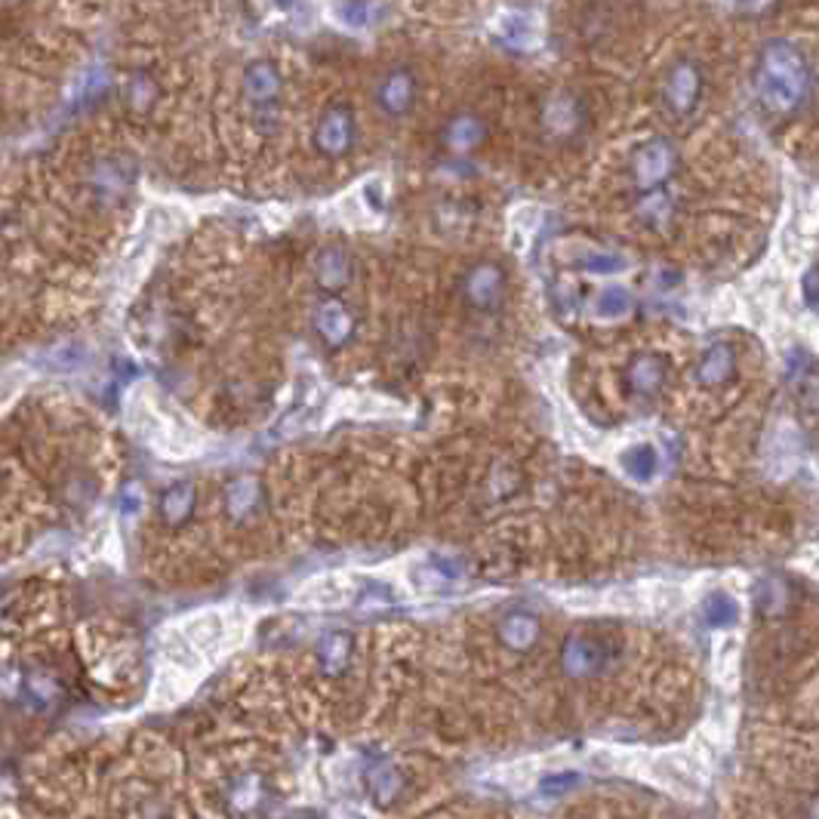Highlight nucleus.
Wrapping results in <instances>:
<instances>
[{"label":"nucleus","instance_id":"nucleus-1","mask_svg":"<svg viewBox=\"0 0 819 819\" xmlns=\"http://www.w3.org/2000/svg\"><path fill=\"white\" fill-rule=\"evenodd\" d=\"M754 87H758V96L770 111H777V115L798 111L810 93V68H807L801 50H795L786 40L764 47L758 71H754Z\"/></svg>","mask_w":819,"mask_h":819},{"label":"nucleus","instance_id":"nucleus-2","mask_svg":"<svg viewBox=\"0 0 819 819\" xmlns=\"http://www.w3.org/2000/svg\"><path fill=\"white\" fill-rule=\"evenodd\" d=\"M280 93H284V80L275 62L268 59H256L244 68V96L250 102L253 120L256 127L272 132L280 120Z\"/></svg>","mask_w":819,"mask_h":819},{"label":"nucleus","instance_id":"nucleus-3","mask_svg":"<svg viewBox=\"0 0 819 819\" xmlns=\"http://www.w3.org/2000/svg\"><path fill=\"white\" fill-rule=\"evenodd\" d=\"M416 93H420V83H416L413 68L395 66L376 80L373 99H376V108L383 111L385 118H404L413 108V102H416Z\"/></svg>","mask_w":819,"mask_h":819},{"label":"nucleus","instance_id":"nucleus-4","mask_svg":"<svg viewBox=\"0 0 819 819\" xmlns=\"http://www.w3.org/2000/svg\"><path fill=\"white\" fill-rule=\"evenodd\" d=\"M355 136L357 127L352 108L330 106L324 115H320V120H317L315 148L320 155H327V158H343V155H348L352 146H355Z\"/></svg>","mask_w":819,"mask_h":819},{"label":"nucleus","instance_id":"nucleus-5","mask_svg":"<svg viewBox=\"0 0 819 819\" xmlns=\"http://www.w3.org/2000/svg\"><path fill=\"white\" fill-rule=\"evenodd\" d=\"M674 164H678V155H674L672 142L665 139H650L648 146L638 148V155L632 158V179L634 186L644 188H660L669 176H672Z\"/></svg>","mask_w":819,"mask_h":819},{"label":"nucleus","instance_id":"nucleus-6","mask_svg":"<svg viewBox=\"0 0 819 819\" xmlns=\"http://www.w3.org/2000/svg\"><path fill=\"white\" fill-rule=\"evenodd\" d=\"M702 93V71L697 62L681 59L678 66H672L669 78H665V106L672 108V115L678 118H688L690 111L697 108Z\"/></svg>","mask_w":819,"mask_h":819},{"label":"nucleus","instance_id":"nucleus-7","mask_svg":"<svg viewBox=\"0 0 819 819\" xmlns=\"http://www.w3.org/2000/svg\"><path fill=\"white\" fill-rule=\"evenodd\" d=\"M585 124V106L580 96L557 90L545 102H542V127L557 136V139H570L576 136Z\"/></svg>","mask_w":819,"mask_h":819},{"label":"nucleus","instance_id":"nucleus-8","mask_svg":"<svg viewBox=\"0 0 819 819\" xmlns=\"http://www.w3.org/2000/svg\"><path fill=\"white\" fill-rule=\"evenodd\" d=\"M610 650L595 641V638H589V634H576V638H570L568 650H564V657H561V665L568 669L570 674H595L604 669V662H608Z\"/></svg>","mask_w":819,"mask_h":819},{"label":"nucleus","instance_id":"nucleus-9","mask_svg":"<svg viewBox=\"0 0 819 819\" xmlns=\"http://www.w3.org/2000/svg\"><path fill=\"white\" fill-rule=\"evenodd\" d=\"M503 293V272L496 265H477L465 280V296L475 308H490Z\"/></svg>","mask_w":819,"mask_h":819},{"label":"nucleus","instance_id":"nucleus-10","mask_svg":"<svg viewBox=\"0 0 819 819\" xmlns=\"http://www.w3.org/2000/svg\"><path fill=\"white\" fill-rule=\"evenodd\" d=\"M484 136H487V127H484V120L472 115V111H463V115H456V118H450L447 130H444V142H447L453 151H475L481 142H484Z\"/></svg>","mask_w":819,"mask_h":819},{"label":"nucleus","instance_id":"nucleus-11","mask_svg":"<svg viewBox=\"0 0 819 819\" xmlns=\"http://www.w3.org/2000/svg\"><path fill=\"white\" fill-rule=\"evenodd\" d=\"M315 327L327 343L339 345L355 330V317H352V312L343 303H327L320 305V312L315 315Z\"/></svg>","mask_w":819,"mask_h":819},{"label":"nucleus","instance_id":"nucleus-12","mask_svg":"<svg viewBox=\"0 0 819 819\" xmlns=\"http://www.w3.org/2000/svg\"><path fill=\"white\" fill-rule=\"evenodd\" d=\"M737 371V355L730 345H712L705 355H702L700 367H697V379L702 385H721L727 383Z\"/></svg>","mask_w":819,"mask_h":819},{"label":"nucleus","instance_id":"nucleus-13","mask_svg":"<svg viewBox=\"0 0 819 819\" xmlns=\"http://www.w3.org/2000/svg\"><path fill=\"white\" fill-rule=\"evenodd\" d=\"M160 99V87L151 71H132L130 80H127V106L136 111V115H146L151 108L158 106Z\"/></svg>","mask_w":819,"mask_h":819},{"label":"nucleus","instance_id":"nucleus-14","mask_svg":"<svg viewBox=\"0 0 819 819\" xmlns=\"http://www.w3.org/2000/svg\"><path fill=\"white\" fill-rule=\"evenodd\" d=\"M315 275L324 287H343V284H348V278H352V259H348V253L336 250V247L324 250L317 256Z\"/></svg>","mask_w":819,"mask_h":819},{"label":"nucleus","instance_id":"nucleus-15","mask_svg":"<svg viewBox=\"0 0 819 819\" xmlns=\"http://www.w3.org/2000/svg\"><path fill=\"white\" fill-rule=\"evenodd\" d=\"M662 376H665V364L653 355L638 357V361H632V367H629V385H632V392H638V395H653L662 385Z\"/></svg>","mask_w":819,"mask_h":819},{"label":"nucleus","instance_id":"nucleus-16","mask_svg":"<svg viewBox=\"0 0 819 819\" xmlns=\"http://www.w3.org/2000/svg\"><path fill=\"white\" fill-rule=\"evenodd\" d=\"M500 634H503V641L509 648L527 650L533 648L536 638H540V622L533 620V616H524V613H515V616H509V620L503 622Z\"/></svg>","mask_w":819,"mask_h":819},{"label":"nucleus","instance_id":"nucleus-17","mask_svg":"<svg viewBox=\"0 0 819 819\" xmlns=\"http://www.w3.org/2000/svg\"><path fill=\"white\" fill-rule=\"evenodd\" d=\"M195 512V487L191 484H179L172 487L170 493H164V503H160V515L167 524H182L188 521V515Z\"/></svg>","mask_w":819,"mask_h":819},{"label":"nucleus","instance_id":"nucleus-18","mask_svg":"<svg viewBox=\"0 0 819 819\" xmlns=\"http://www.w3.org/2000/svg\"><path fill=\"white\" fill-rule=\"evenodd\" d=\"M702 616L714 629H724V625H733L740 620V608H737V601H730L727 595H712L702 604Z\"/></svg>","mask_w":819,"mask_h":819},{"label":"nucleus","instance_id":"nucleus-19","mask_svg":"<svg viewBox=\"0 0 819 819\" xmlns=\"http://www.w3.org/2000/svg\"><path fill=\"white\" fill-rule=\"evenodd\" d=\"M348 660V638L343 634H333L324 641V650H320V662H324V669L327 672H339Z\"/></svg>","mask_w":819,"mask_h":819},{"label":"nucleus","instance_id":"nucleus-20","mask_svg":"<svg viewBox=\"0 0 819 819\" xmlns=\"http://www.w3.org/2000/svg\"><path fill=\"white\" fill-rule=\"evenodd\" d=\"M625 468H629L634 477L648 481V477L657 472V453H653V447L629 450V453H625Z\"/></svg>","mask_w":819,"mask_h":819},{"label":"nucleus","instance_id":"nucleus-21","mask_svg":"<svg viewBox=\"0 0 819 819\" xmlns=\"http://www.w3.org/2000/svg\"><path fill=\"white\" fill-rule=\"evenodd\" d=\"M641 219L650 225H657V228H662V225L669 223L672 219V200L665 198V195H650L644 204H641Z\"/></svg>","mask_w":819,"mask_h":819},{"label":"nucleus","instance_id":"nucleus-22","mask_svg":"<svg viewBox=\"0 0 819 819\" xmlns=\"http://www.w3.org/2000/svg\"><path fill=\"white\" fill-rule=\"evenodd\" d=\"M786 604H789V585H786L782 580L764 582V592H761V610L773 616V613H782Z\"/></svg>","mask_w":819,"mask_h":819},{"label":"nucleus","instance_id":"nucleus-23","mask_svg":"<svg viewBox=\"0 0 819 819\" xmlns=\"http://www.w3.org/2000/svg\"><path fill=\"white\" fill-rule=\"evenodd\" d=\"M629 305H632V299L622 287H610V290L598 296V312L601 315H622V312H629Z\"/></svg>","mask_w":819,"mask_h":819},{"label":"nucleus","instance_id":"nucleus-24","mask_svg":"<svg viewBox=\"0 0 819 819\" xmlns=\"http://www.w3.org/2000/svg\"><path fill=\"white\" fill-rule=\"evenodd\" d=\"M339 16H343L348 26H367L371 22V3L367 0H348L345 7H339Z\"/></svg>","mask_w":819,"mask_h":819},{"label":"nucleus","instance_id":"nucleus-25","mask_svg":"<svg viewBox=\"0 0 819 819\" xmlns=\"http://www.w3.org/2000/svg\"><path fill=\"white\" fill-rule=\"evenodd\" d=\"M28 693L40 702H53L56 681L53 678H43V674H31V678H28Z\"/></svg>","mask_w":819,"mask_h":819},{"label":"nucleus","instance_id":"nucleus-26","mask_svg":"<svg viewBox=\"0 0 819 819\" xmlns=\"http://www.w3.org/2000/svg\"><path fill=\"white\" fill-rule=\"evenodd\" d=\"M13 3H19V0H7V7H13Z\"/></svg>","mask_w":819,"mask_h":819}]
</instances>
